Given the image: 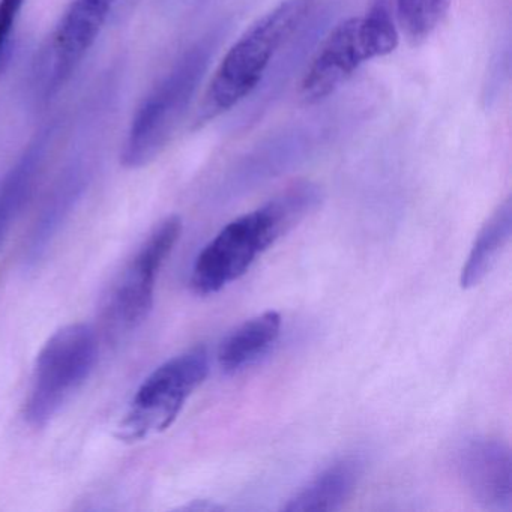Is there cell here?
Segmentation results:
<instances>
[{"instance_id": "13", "label": "cell", "mask_w": 512, "mask_h": 512, "mask_svg": "<svg viewBox=\"0 0 512 512\" xmlns=\"http://www.w3.org/2000/svg\"><path fill=\"white\" fill-rule=\"evenodd\" d=\"M83 188H85V173L79 169L71 170L56 185L29 236L28 245L25 248L26 265H37L43 259L53 239L61 230L62 224L73 211Z\"/></svg>"}, {"instance_id": "8", "label": "cell", "mask_w": 512, "mask_h": 512, "mask_svg": "<svg viewBox=\"0 0 512 512\" xmlns=\"http://www.w3.org/2000/svg\"><path fill=\"white\" fill-rule=\"evenodd\" d=\"M182 232L181 218H166L148 236L116 281L104 307L107 325L116 334L133 331L154 307L158 275Z\"/></svg>"}, {"instance_id": "4", "label": "cell", "mask_w": 512, "mask_h": 512, "mask_svg": "<svg viewBox=\"0 0 512 512\" xmlns=\"http://www.w3.org/2000/svg\"><path fill=\"white\" fill-rule=\"evenodd\" d=\"M398 40L388 0H376L367 14L344 20L323 41L302 79V100L317 104L331 97L365 62L391 55Z\"/></svg>"}, {"instance_id": "9", "label": "cell", "mask_w": 512, "mask_h": 512, "mask_svg": "<svg viewBox=\"0 0 512 512\" xmlns=\"http://www.w3.org/2000/svg\"><path fill=\"white\" fill-rule=\"evenodd\" d=\"M458 472L476 502L493 512H511L512 457L505 443L473 439L458 454Z\"/></svg>"}, {"instance_id": "6", "label": "cell", "mask_w": 512, "mask_h": 512, "mask_svg": "<svg viewBox=\"0 0 512 512\" xmlns=\"http://www.w3.org/2000/svg\"><path fill=\"white\" fill-rule=\"evenodd\" d=\"M209 367L208 350L197 346L152 371L119 424V439L140 442L172 427L188 398L205 382Z\"/></svg>"}, {"instance_id": "7", "label": "cell", "mask_w": 512, "mask_h": 512, "mask_svg": "<svg viewBox=\"0 0 512 512\" xmlns=\"http://www.w3.org/2000/svg\"><path fill=\"white\" fill-rule=\"evenodd\" d=\"M118 0H73L35 62L38 100L49 101L70 82L100 37Z\"/></svg>"}, {"instance_id": "15", "label": "cell", "mask_w": 512, "mask_h": 512, "mask_svg": "<svg viewBox=\"0 0 512 512\" xmlns=\"http://www.w3.org/2000/svg\"><path fill=\"white\" fill-rule=\"evenodd\" d=\"M401 28L412 43L427 40L451 8L452 0H395Z\"/></svg>"}, {"instance_id": "14", "label": "cell", "mask_w": 512, "mask_h": 512, "mask_svg": "<svg viewBox=\"0 0 512 512\" xmlns=\"http://www.w3.org/2000/svg\"><path fill=\"white\" fill-rule=\"evenodd\" d=\"M512 235V200H505L493 212L481 232L476 236L475 244L461 271V287L470 289L478 286L497 262V257L508 245Z\"/></svg>"}, {"instance_id": "3", "label": "cell", "mask_w": 512, "mask_h": 512, "mask_svg": "<svg viewBox=\"0 0 512 512\" xmlns=\"http://www.w3.org/2000/svg\"><path fill=\"white\" fill-rule=\"evenodd\" d=\"M224 34L226 31L218 28L197 41L140 104L122 151V164L125 167L140 169L154 161L169 145Z\"/></svg>"}, {"instance_id": "5", "label": "cell", "mask_w": 512, "mask_h": 512, "mask_svg": "<svg viewBox=\"0 0 512 512\" xmlns=\"http://www.w3.org/2000/svg\"><path fill=\"white\" fill-rule=\"evenodd\" d=\"M98 361L97 332L86 323L64 326L38 353L26 401V421L32 427L49 424L85 385Z\"/></svg>"}, {"instance_id": "11", "label": "cell", "mask_w": 512, "mask_h": 512, "mask_svg": "<svg viewBox=\"0 0 512 512\" xmlns=\"http://www.w3.org/2000/svg\"><path fill=\"white\" fill-rule=\"evenodd\" d=\"M364 470L359 457H344L320 472L284 505L287 512L340 511L355 493Z\"/></svg>"}, {"instance_id": "1", "label": "cell", "mask_w": 512, "mask_h": 512, "mask_svg": "<svg viewBox=\"0 0 512 512\" xmlns=\"http://www.w3.org/2000/svg\"><path fill=\"white\" fill-rule=\"evenodd\" d=\"M322 197L319 185L299 182L256 211L227 224L194 262V292L214 295L247 274L269 247L319 208Z\"/></svg>"}, {"instance_id": "16", "label": "cell", "mask_w": 512, "mask_h": 512, "mask_svg": "<svg viewBox=\"0 0 512 512\" xmlns=\"http://www.w3.org/2000/svg\"><path fill=\"white\" fill-rule=\"evenodd\" d=\"M26 0H0V76L13 52V32Z\"/></svg>"}, {"instance_id": "2", "label": "cell", "mask_w": 512, "mask_h": 512, "mask_svg": "<svg viewBox=\"0 0 512 512\" xmlns=\"http://www.w3.org/2000/svg\"><path fill=\"white\" fill-rule=\"evenodd\" d=\"M317 5L319 0H283L245 31L212 76L197 113V127L229 112L260 89L272 64Z\"/></svg>"}, {"instance_id": "12", "label": "cell", "mask_w": 512, "mask_h": 512, "mask_svg": "<svg viewBox=\"0 0 512 512\" xmlns=\"http://www.w3.org/2000/svg\"><path fill=\"white\" fill-rule=\"evenodd\" d=\"M281 325V316L275 311H266L242 323L221 341L218 364L226 373L250 367L277 343Z\"/></svg>"}, {"instance_id": "10", "label": "cell", "mask_w": 512, "mask_h": 512, "mask_svg": "<svg viewBox=\"0 0 512 512\" xmlns=\"http://www.w3.org/2000/svg\"><path fill=\"white\" fill-rule=\"evenodd\" d=\"M55 128L41 131L0 182V244L25 209L43 172Z\"/></svg>"}]
</instances>
